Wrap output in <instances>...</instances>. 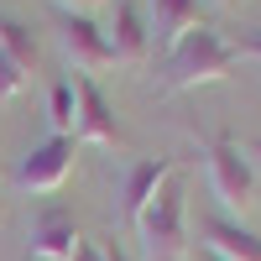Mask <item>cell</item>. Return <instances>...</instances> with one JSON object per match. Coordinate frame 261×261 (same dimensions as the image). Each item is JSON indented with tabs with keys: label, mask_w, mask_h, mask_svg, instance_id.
Returning a JSON list of instances; mask_svg holds the SVG:
<instances>
[{
	"label": "cell",
	"mask_w": 261,
	"mask_h": 261,
	"mask_svg": "<svg viewBox=\"0 0 261 261\" xmlns=\"http://www.w3.org/2000/svg\"><path fill=\"white\" fill-rule=\"evenodd\" d=\"M235 63H241V47H230L214 27L199 21V27L167 53V63H162V94L199 89V84H220V79L235 73Z\"/></svg>",
	"instance_id": "6da1fadb"
},
{
	"label": "cell",
	"mask_w": 261,
	"mask_h": 261,
	"mask_svg": "<svg viewBox=\"0 0 261 261\" xmlns=\"http://www.w3.org/2000/svg\"><path fill=\"white\" fill-rule=\"evenodd\" d=\"M136 241L146 251V261H183L188 256V204L178 183H162V193L141 209L136 220Z\"/></svg>",
	"instance_id": "7a4b0ae2"
},
{
	"label": "cell",
	"mask_w": 261,
	"mask_h": 261,
	"mask_svg": "<svg viewBox=\"0 0 261 261\" xmlns=\"http://www.w3.org/2000/svg\"><path fill=\"white\" fill-rule=\"evenodd\" d=\"M204 167H209L214 199H220L230 214H246L251 199H256V167L246 157V146L230 141V136H209L204 141Z\"/></svg>",
	"instance_id": "3957f363"
},
{
	"label": "cell",
	"mask_w": 261,
	"mask_h": 261,
	"mask_svg": "<svg viewBox=\"0 0 261 261\" xmlns=\"http://www.w3.org/2000/svg\"><path fill=\"white\" fill-rule=\"evenodd\" d=\"M58 47L63 58L73 63V73H99V68H115V47L105 27L94 16H63L58 21Z\"/></svg>",
	"instance_id": "277c9868"
},
{
	"label": "cell",
	"mask_w": 261,
	"mask_h": 261,
	"mask_svg": "<svg viewBox=\"0 0 261 261\" xmlns=\"http://www.w3.org/2000/svg\"><path fill=\"white\" fill-rule=\"evenodd\" d=\"M73 172V136H47L42 146H32L16 167V188L27 193H58Z\"/></svg>",
	"instance_id": "5b68a950"
},
{
	"label": "cell",
	"mask_w": 261,
	"mask_h": 261,
	"mask_svg": "<svg viewBox=\"0 0 261 261\" xmlns=\"http://www.w3.org/2000/svg\"><path fill=\"white\" fill-rule=\"evenodd\" d=\"M73 94H79V125H73V141H89V146H125V130L110 110V99H105V89L79 73L73 79Z\"/></svg>",
	"instance_id": "8992f818"
},
{
	"label": "cell",
	"mask_w": 261,
	"mask_h": 261,
	"mask_svg": "<svg viewBox=\"0 0 261 261\" xmlns=\"http://www.w3.org/2000/svg\"><path fill=\"white\" fill-rule=\"evenodd\" d=\"M178 172V162L172 157H136L125 167V178H120V220L136 230V220H141V209L162 193V183Z\"/></svg>",
	"instance_id": "52a82bcc"
},
{
	"label": "cell",
	"mask_w": 261,
	"mask_h": 261,
	"mask_svg": "<svg viewBox=\"0 0 261 261\" xmlns=\"http://www.w3.org/2000/svg\"><path fill=\"white\" fill-rule=\"evenodd\" d=\"M79 241H84V235H79L68 209H42L32 220V256L37 261H73Z\"/></svg>",
	"instance_id": "ba28073f"
},
{
	"label": "cell",
	"mask_w": 261,
	"mask_h": 261,
	"mask_svg": "<svg viewBox=\"0 0 261 261\" xmlns=\"http://www.w3.org/2000/svg\"><path fill=\"white\" fill-rule=\"evenodd\" d=\"M105 37L115 47V63H146V53H151V27H146L136 0H115V16L105 27Z\"/></svg>",
	"instance_id": "9c48e42d"
},
{
	"label": "cell",
	"mask_w": 261,
	"mask_h": 261,
	"mask_svg": "<svg viewBox=\"0 0 261 261\" xmlns=\"http://www.w3.org/2000/svg\"><path fill=\"white\" fill-rule=\"evenodd\" d=\"M146 27H151V42L162 53H172L178 42L199 27V0H146Z\"/></svg>",
	"instance_id": "30bf717a"
},
{
	"label": "cell",
	"mask_w": 261,
	"mask_h": 261,
	"mask_svg": "<svg viewBox=\"0 0 261 261\" xmlns=\"http://www.w3.org/2000/svg\"><path fill=\"white\" fill-rule=\"evenodd\" d=\"M204 241H209L214 261H261V235L235 220H220V214L204 220Z\"/></svg>",
	"instance_id": "8fae6325"
},
{
	"label": "cell",
	"mask_w": 261,
	"mask_h": 261,
	"mask_svg": "<svg viewBox=\"0 0 261 261\" xmlns=\"http://www.w3.org/2000/svg\"><path fill=\"white\" fill-rule=\"evenodd\" d=\"M47 125H53V136H73V125H79V94H73V79H58L53 89H47Z\"/></svg>",
	"instance_id": "7c38bea8"
},
{
	"label": "cell",
	"mask_w": 261,
	"mask_h": 261,
	"mask_svg": "<svg viewBox=\"0 0 261 261\" xmlns=\"http://www.w3.org/2000/svg\"><path fill=\"white\" fill-rule=\"evenodd\" d=\"M0 53H6L11 63H21V68H37V37L21 27V21H11V16H0Z\"/></svg>",
	"instance_id": "4fadbf2b"
},
{
	"label": "cell",
	"mask_w": 261,
	"mask_h": 261,
	"mask_svg": "<svg viewBox=\"0 0 261 261\" xmlns=\"http://www.w3.org/2000/svg\"><path fill=\"white\" fill-rule=\"evenodd\" d=\"M21 89H27V68H21V63H11L6 53H0V99H16Z\"/></svg>",
	"instance_id": "5bb4252c"
},
{
	"label": "cell",
	"mask_w": 261,
	"mask_h": 261,
	"mask_svg": "<svg viewBox=\"0 0 261 261\" xmlns=\"http://www.w3.org/2000/svg\"><path fill=\"white\" fill-rule=\"evenodd\" d=\"M63 6V16H89L94 6H105V0H58Z\"/></svg>",
	"instance_id": "9a60e30c"
},
{
	"label": "cell",
	"mask_w": 261,
	"mask_h": 261,
	"mask_svg": "<svg viewBox=\"0 0 261 261\" xmlns=\"http://www.w3.org/2000/svg\"><path fill=\"white\" fill-rule=\"evenodd\" d=\"M73 261H105V251H99V246H89V241H79V251H73Z\"/></svg>",
	"instance_id": "2e32d148"
},
{
	"label": "cell",
	"mask_w": 261,
	"mask_h": 261,
	"mask_svg": "<svg viewBox=\"0 0 261 261\" xmlns=\"http://www.w3.org/2000/svg\"><path fill=\"white\" fill-rule=\"evenodd\" d=\"M241 47H246L251 58H261V27H256V32H246V42H241Z\"/></svg>",
	"instance_id": "e0dca14e"
},
{
	"label": "cell",
	"mask_w": 261,
	"mask_h": 261,
	"mask_svg": "<svg viewBox=\"0 0 261 261\" xmlns=\"http://www.w3.org/2000/svg\"><path fill=\"white\" fill-rule=\"evenodd\" d=\"M246 157H251V167H261V136H256V141L246 146Z\"/></svg>",
	"instance_id": "ac0fdd59"
},
{
	"label": "cell",
	"mask_w": 261,
	"mask_h": 261,
	"mask_svg": "<svg viewBox=\"0 0 261 261\" xmlns=\"http://www.w3.org/2000/svg\"><path fill=\"white\" fill-rule=\"evenodd\" d=\"M105 261H130V256H125L120 246H110V251H105Z\"/></svg>",
	"instance_id": "d6986e66"
},
{
	"label": "cell",
	"mask_w": 261,
	"mask_h": 261,
	"mask_svg": "<svg viewBox=\"0 0 261 261\" xmlns=\"http://www.w3.org/2000/svg\"><path fill=\"white\" fill-rule=\"evenodd\" d=\"M214 6H230V0H214Z\"/></svg>",
	"instance_id": "ffe728a7"
}]
</instances>
